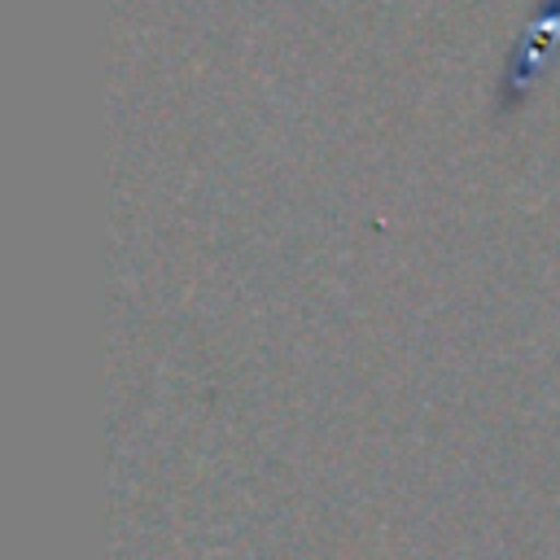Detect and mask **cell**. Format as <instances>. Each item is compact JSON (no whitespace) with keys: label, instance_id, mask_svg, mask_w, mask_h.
<instances>
[{"label":"cell","instance_id":"6da1fadb","mask_svg":"<svg viewBox=\"0 0 560 560\" xmlns=\"http://www.w3.org/2000/svg\"><path fill=\"white\" fill-rule=\"evenodd\" d=\"M560 35V4H542L538 9V18L529 22V31H521V44H516V52H512V61H508V92H516V88H525L529 83V74H534V66L542 61V52H547V44Z\"/></svg>","mask_w":560,"mask_h":560}]
</instances>
